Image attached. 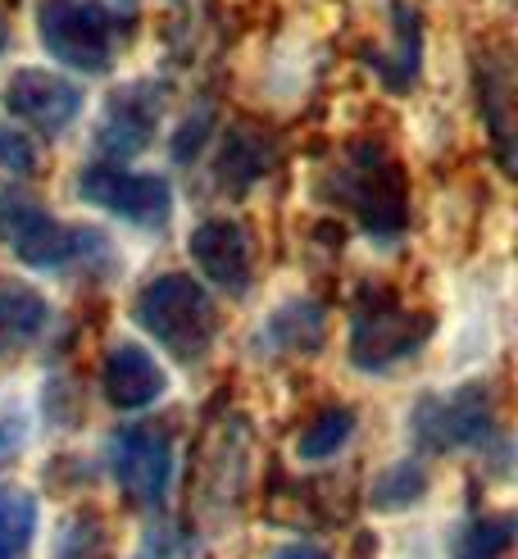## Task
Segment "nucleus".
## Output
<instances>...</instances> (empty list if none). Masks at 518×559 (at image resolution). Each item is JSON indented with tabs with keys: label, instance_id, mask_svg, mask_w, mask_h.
Wrapping results in <instances>:
<instances>
[{
	"label": "nucleus",
	"instance_id": "f257e3e1",
	"mask_svg": "<svg viewBox=\"0 0 518 559\" xmlns=\"http://www.w3.org/2000/svg\"><path fill=\"white\" fill-rule=\"evenodd\" d=\"M327 201L346 205L373 241H396L409 223V182L377 142H354L323 178Z\"/></svg>",
	"mask_w": 518,
	"mask_h": 559
},
{
	"label": "nucleus",
	"instance_id": "f03ea898",
	"mask_svg": "<svg viewBox=\"0 0 518 559\" xmlns=\"http://www.w3.org/2000/svg\"><path fill=\"white\" fill-rule=\"evenodd\" d=\"M132 319L142 323L146 337H155L159 350H169L178 365H201L214 346L218 310L209 292L191 273H159L136 292Z\"/></svg>",
	"mask_w": 518,
	"mask_h": 559
},
{
	"label": "nucleus",
	"instance_id": "7ed1b4c3",
	"mask_svg": "<svg viewBox=\"0 0 518 559\" xmlns=\"http://www.w3.org/2000/svg\"><path fill=\"white\" fill-rule=\"evenodd\" d=\"M0 241L27 269L64 273L73 264H87V255H105V241L96 228H69L50 210H41L27 195H0Z\"/></svg>",
	"mask_w": 518,
	"mask_h": 559
},
{
	"label": "nucleus",
	"instance_id": "20e7f679",
	"mask_svg": "<svg viewBox=\"0 0 518 559\" xmlns=\"http://www.w3.org/2000/svg\"><path fill=\"white\" fill-rule=\"evenodd\" d=\"M115 10L105 0H37V37L60 60L77 73H109L119 55L115 37Z\"/></svg>",
	"mask_w": 518,
	"mask_h": 559
},
{
	"label": "nucleus",
	"instance_id": "39448f33",
	"mask_svg": "<svg viewBox=\"0 0 518 559\" xmlns=\"http://www.w3.org/2000/svg\"><path fill=\"white\" fill-rule=\"evenodd\" d=\"M432 337V319L405 310V300L387 287H364L350 314V365L364 373H382L409 359Z\"/></svg>",
	"mask_w": 518,
	"mask_h": 559
},
{
	"label": "nucleus",
	"instance_id": "423d86ee",
	"mask_svg": "<svg viewBox=\"0 0 518 559\" xmlns=\"http://www.w3.org/2000/svg\"><path fill=\"white\" fill-rule=\"evenodd\" d=\"M496 428V401L486 382H463L455 391H432L409 414V437L427 455L473 451Z\"/></svg>",
	"mask_w": 518,
	"mask_h": 559
},
{
	"label": "nucleus",
	"instance_id": "0eeeda50",
	"mask_svg": "<svg viewBox=\"0 0 518 559\" xmlns=\"http://www.w3.org/2000/svg\"><path fill=\"white\" fill-rule=\"evenodd\" d=\"M109 473L142 510H159L173 487V441L155 424H128L109 432Z\"/></svg>",
	"mask_w": 518,
	"mask_h": 559
},
{
	"label": "nucleus",
	"instance_id": "6e6552de",
	"mask_svg": "<svg viewBox=\"0 0 518 559\" xmlns=\"http://www.w3.org/2000/svg\"><path fill=\"white\" fill-rule=\"evenodd\" d=\"M77 191L82 201H92L100 210H109L123 223L136 228H164L173 214V191L159 174H132L123 164H87L77 174Z\"/></svg>",
	"mask_w": 518,
	"mask_h": 559
},
{
	"label": "nucleus",
	"instance_id": "1a4fd4ad",
	"mask_svg": "<svg viewBox=\"0 0 518 559\" xmlns=\"http://www.w3.org/2000/svg\"><path fill=\"white\" fill-rule=\"evenodd\" d=\"M159 109H164V82H128V87L109 96L96 128L100 164H123L142 155L155 142Z\"/></svg>",
	"mask_w": 518,
	"mask_h": 559
},
{
	"label": "nucleus",
	"instance_id": "9d476101",
	"mask_svg": "<svg viewBox=\"0 0 518 559\" xmlns=\"http://www.w3.org/2000/svg\"><path fill=\"white\" fill-rule=\"evenodd\" d=\"M0 105H5L10 119L55 136L82 115V87L46 69H14L5 92H0Z\"/></svg>",
	"mask_w": 518,
	"mask_h": 559
},
{
	"label": "nucleus",
	"instance_id": "9b49d317",
	"mask_svg": "<svg viewBox=\"0 0 518 559\" xmlns=\"http://www.w3.org/2000/svg\"><path fill=\"white\" fill-rule=\"evenodd\" d=\"M186 255L228 296H245V287H251V277H255L251 237H245L241 223H232V218H201L186 237Z\"/></svg>",
	"mask_w": 518,
	"mask_h": 559
},
{
	"label": "nucleus",
	"instance_id": "f8f14e48",
	"mask_svg": "<svg viewBox=\"0 0 518 559\" xmlns=\"http://www.w3.org/2000/svg\"><path fill=\"white\" fill-rule=\"evenodd\" d=\"M100 391L115 409L136 414V409H150L169 391V378H164V369L155 365V355L146 346L115 342L100 359Z\"/></svg>",
	"mask_w": 518,
	"mask_h": 559
},
{
	"label": "nucleus",
	"instance_id": "ddd939ff",
	"mask_svg": "<svg viewBox=\"0 0 518 559\" xmlns=\"http://www.w3.org/2000/svg\"><path fill=\"white\" fill-rule=\"evenodd\" d=\"M323 332H327V319H323L318 305L291 300L260 328V350L264 355H300V350L310 355L323 346Z\"/></svg>",
	"mask_w": 518,
	"mask_h": 559
},
{
	"label": "nucleus",
	"instance_id": "4468645a",
	"mask_svg": "<svg viewBox=\"0 0 518 559\" xmlns=\"http://www.w3.org/2000/svg\"><path fill=\"white\" fill-rule=\"evenodd\" d=\"M268 164H273L268 136H260L251 128H228L224 151H218V182L228 191H245L268 174Z\"/></svg>",
	"mask_w": 518,
	"mask_h": 559
},
{
	"label": "nucleus",
	"instance_id": "2eb2a0df",
	"mask_svg": "<svg viewBox=\"0 0 518 559\" xmlns=\"http://www.w3.org/2000/svg\"><path fill=\"white\" fill-rule=\"evenodd\" d=\"M46 323H50L46 300L27 283H10V277H0V346L37 342Z\"/></svg>",
	"mask_w": 518,
	"mask_h": 559
},
{
	"label": "nucleus",
	"instance_id": "dca6fc26",
	"mask_svg": "<svg viewBox=\"0 0 518 559\" xmlns=\"http://www.w3.org/2000/svg\"><path fill=\"white\" fill-rule=\"evenodd\" d=\"M350 437H354V414L346 405H327V409H318L310 418L305 428H300L296 455L300 460H327V455H337Z\"/></svg>",
	"mask_w": 518,
	"mask_h": 559
},
{
	"label": "nucleus",
	"instance_id": "f3484780",
	"mask_svg": "<svg viewBox=\"0 0 518 559\" xmlns=\"http://www.w3.org/2000/svg\"><path fill=\"white\" fill-rule=\"evenodd\" d=\"M423 496H427V473L414 460H400L391 468H382L373 478V487H369L373 510H405V506H414V500H423Z\"/></svg>",
	"mask_w": 518,
	"mask_h": 559
},
{
	"label": "nucleus",
	"instance_id": "a211bd4d",
	"mask_svg": "<svg viewBox=\"0 0 518 559\" xmlns=\"http://www.w3.org/2000/svg\"><path fill=\"white\" fill-rule=\"evenodd\" d=\"M37 537V500L19 487H0V555L19 559Z\"/></svg>",
	"mask_w": 518,
	"mask_h": 559
},
{
	"label": "nucleus",
	"instance_id": "6ab92c4d",
	"mask_svg": "<svg viewBox=\"0 0 518 559\" xmlns=\"http://www.w3.org/2000/svg\"><path fill=\"white\" fill-rule=\"evenodd\" d=\"M509 546H514V519L491 514V519H473L455 537V559H501Z\"/></svg>",
	"mask_w": 518,
	"mask_h": 559
},
{
	"label": "nucleus",
	"instance_id": "aec40b11",
	"mask_svg": "<svg viewBox=\"0 0 518 559\" xmlns=\"http://www.w3.org/2000/svg\"><path fill=\"white\" fill-rule=\"evenodd\" d=\"M391 10H396V69L387 73V87L409 92V82H414V73H419V19L409 5H400V0Z\"/></svg>",
	"mask_w": 518,
	"mask_h": 559
},
{
	"label": "nucleus",
	"instance_id": "412c9836",
	"mask_svg": "<svg viewBox=\"0 0 518 559\" xmlns=\"http://www.w3.org/2000/svg\"><path fill=\"white\" fill-rule=\"evenodd\" d=\"M0 169H10L19 178L37 174V146L19 128H0Z\"/></svg>",
	"mask_w": 518,
	"mask_h": 559
},
{
	"label": "nucleus",
	"instance_id": "4be33fe9",
	"mask_svg": "<svg viewBox=\"0 0 518 559\" xmlns=\"http://www.w3.org/2000/svg\"><path fill=\"white\" fill-rule=\"evenodd\" d=\"M273 559H333V555H327V550H318V546H305V542H296V546L278 550Z\"/></svg>",
	"mask_w": 518,
	"mask_h": 559
},
{
	"label": "nucleus",
	"instance_id": "5701e85b",
	"mask_svg": "<svg viewBox=\"0 0 518 559\" xmlns=\"http://www.w3.org/2000/svg\"><path fill=\"white\" fill-rule=\"evenodd\" d=\"M5 46H10V23H5V14H0V55H5Z\"/></svg>",
	"mask_w": 518,
	"mask_h": 559
},
{
	"label": "nucleus",
	"instance_id": "b1692460",
	"mask_svg": "<svg viewBox=\"0 0 518 559\" xmlns=\"http://www.w3.org/2000/svg\"><path fill=\"white\" fill-rule=\"evenodd\" d=\"M0 559H10V555H0Z\"/></svg>",
	"mask_w": 518,
	"mask_h": 559
}]
</instances>
